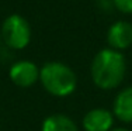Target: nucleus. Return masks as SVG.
Instances as JSON below:
<instances>
[{
    "instance_id": "nucleus-1",
    "label": "nucleus",
    "mask_w": 132,
    "mask_h": 131,
    "mask_svg": "<svg viewBox=\"0 0 132 131\" xmlns=\"http://www.w3.org/2000/svg\"><path fill=\"white\" fill-rule=\"evenodd\" d=\"M127 72V62L122 52L104 48L94 55L90 65L92 80L103 90L117 89L122 83Z\"/></svg>"
},
{
    "instance_id": "nucleus-2",
    "label": "nucleus",
    "mask_w": 132,
    "mask_h": 131,
    "mask_svg": "<svg viewBox=\"0 0 132 131\" xmlns=\"http://www.w3.org/2000/svg\"><path fill=\"white\" fill-rule=\"evenodd\" d=\"M39 82L53 97H68L76 90L77 76L69 65L49 61L39 68Z\"/></svg>"
},
{
    "instance_id": "nucleus-3",
    "label": "nucleus",
    "mask_w": 132,
    "mask_h": 131,
    "mask_svg": "<svg viewBox=\"0 0 132 131\" xmlns=\"http://www.w3.org/2000/svg\"><path fill=\"white\" fill-rule=\"evenodd\" d=\"M2 41L14 51L28 47L32 37V30L26 17L20 14H10L4 18L0 28Z\"/></svg>"
},
{
    "instance_id": "nucleus-4",
    "label": "nucleus",
    "mask_w": 132,
    "mask_h": 131,
    "mask_svg": "<svg viewBox=\"0 0 132 131\" xmlns=\"http://www.w3.org/2000/svg\"><path fill=\"white\" fill-rule=\"evenodd\" d=\"M9 78L15 86L27 89L39 80V68L30 59H20L10 66Z\"/></svg>"
},
{
    "instance_id": "nucleus-5",
    "label": "nucleus",
    "mask_w": 132,
    "mask_h": 131,
    "mask_svg": "<svg viewBox=\"0 0 132 131\" xmlns=\"http://www.w3.org/2000/svg\"><path fill=\"white\" fill-rule=\"evenodd\" d=\"M107 44L108 48L122 52L132 45V24L124 20L112 23L107 31Z\"/></svg>"
},
{
    "instance_id": "nucleus-6",
    "label": "nucleus",
    "mask_w": 132,
    "mask_h": 131,
    "mask_svg": "<svg viewBox=\"0 0 132 131\" xmlns=\"http://www.w3.org/2000/svg\"><path fill=\"white\" fill-rule=\"evenodd\" d=\"M114 114L108 109L94 107L84 114L81 126L84 131H111L114 126Z\"/></svg>"
},
{
    "instance_id": "nucleus-7",
    "label": "nucleus",
    "mask_w": 132,
    "mask_h": 131,
    "mask_svg": "<svg viewBox=\"0 0 132 131\" xmlns=\"http://www.w3.org/2000/svg\"><path fill=\"white\" fill-rule=\"evenodd\" d=\"M112 114L122 123H132V86L118 92L112 103Z\"/></svg>"
},
{
    "instance_id": "nucleus-8",
    "label": "nucleus",
    "mask_w": 132,
    "mask_h": 131,
    "mask_svg": "<svg viewBox=\"0 0 132 131\" xmlns=\"http://www.w3.org/2000/svg\"><path fill=\"white\" fill-rule=\"evenodd\" d=\"M41 131H79V128L66 114H51L44 120Z\"/></svg>"
},
{
    "instance_id": "nucleus-9",
    "label": "nucleus",
    "mask_w": 132,
    "mask_h": 131,
    "mask_svg": "<svg viewBox=\"0 0 132 131\" xmlns=\"http://www.w3.org/2000/svg\"><path fill=\"white\" fill-rule=\"evenodd\" d=\"M112 6L122 14H132V0H112Z\"/></svg>"
},
{
    "instance_id": "nucleus-10",
    "label": "nucleus",
    "mask_w": 132,
    "mask_h": 131,
    "mask_svg": "<svg viewBox=\"0 0 132 131\" xmlns=\"http://www.w3.org/2000/svg\"><path fill=\"white\" fill-rule=\"evenodd\" d=\"M111 131H131L128 128H124V127H117V128H112Z\"/></svg>"
},
{
    "instance_id": "nucleus-11",
    "label": "nucleus",
    "mask_w": 132,
    "mask_h": 131,
    "mask_svg": "<svg viewBox=\"0 0 132 131\" xmlns=\"http://www.w3.org/2000/svg\"><path fill=\"white\" fill-rule=\"evenodd\" d=\"M2 42H3V41H2V35H0V45H2Z\"/></svg>"
}]
</instances>
